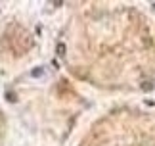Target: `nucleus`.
I'll list each match as a JSON object with an SVG mask.
<instances>
[{"instance_id": "nucleus-1", "label": "nucleus", "mask_w": 155, "mask_h": 146, "mask_svg": "<svg viewBox=\"0 0 155 146\" xmlns=\"http://www.w3.org/2000/svg\"><path fill=\"white\" fill-rule=\"evenodd\" d=\"M56 52H58V56H65V44L63 42H59V44L56 46Z\"/></svg>"}, {"instance_id": "nucleus-2", "label": "nucleus", "mask_w": 155, "mask_h": 146, "mask_svg": "<svg viewBox=\"0 0 155 146\" xmlns=\"http://www.w3.org/2000/svg\"><path fill=\"white\" fill-rule=\"evenodd\" d=\"M6 100H10V102H15L17 100V96L14 92H6Z\"/></svg>"}, {"instance_id": "nucleus-3", "label": "nucleus", "mask_w": 155, "mask_h": 146, "mask_svg": "<svg viewBox=\"0 0 155 146\" xmlns=\"http://www.w3.org/2000/svg\"><path fill=\"white\" fill-rule=\"evenodd\" d=\"M38 75H42V69H35L33 71V77H38Z\"/></svg>"}]
</instances>
